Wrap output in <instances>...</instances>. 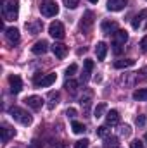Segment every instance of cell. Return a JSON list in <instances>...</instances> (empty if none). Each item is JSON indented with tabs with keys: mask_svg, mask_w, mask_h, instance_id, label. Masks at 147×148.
Segmentation results:
<instances>
[{
	"mask_svg": "<svg viewBox=\"0 0 147 148\" xmlns=\"http://www.w3.org/2000/svg\"><path fill=\"white\" fill-rule=\"evenodd\" d=\"M19 12V0H3V19L14 21Z\"/></svg>",
	"mask_w": 147,
	"mask_h": 148,
	"instance_id": "1",
	"label": "cell"
},
{
	"mask_svg": "<svg viewBox=\"0 0 147 148\" xmlns=\"http://www.w3.org/2000/svg\"><path fill=\"white\" fill-rule=\"evenodd\" d=\"M9 114H10L19 124H23V126H30V124L33 122V117L24 110V109H21V107H12V109L9 110Z\"/></svg>",
	"mask_w": 147,
	"mask_h": 148,
	"instance_id": "2",
	"label": "cell"
},
{
	"mask_svg": "<svg viewBox=\"0 0 147 148\" xmlns=\"http://www.w3.org/2000/svg\"><path fill=\"white\" fill-rule=\"evenodd\" d=\"M40 12H42V16H45V17H54V16H57V12H59V5H57L54 0H43L42 5H40Z\"/></svg>",
	"mask_w": 147,
	"mask_h": 148,
	"instance_id": "3",
	"label": "cell"
},
{
	"mask_svg": "<svg viewBox=\"0 0 147 148\" xmlns=\"http://www.w3.org/2000/svg\"><path fill=\"white\" fill-rule=\"evenodd\" d=\"M55 79H57V76L54 73L50 74H40L38 73L37 76H35V86H38V88H47V86H52L54 83H55Z\"/></svg>",
	"mask_w": 147,
	"mask_h": 148,
	"instance_id": "4",
	"label": "cell"
},
{
	"mask_svg": "<svg viewBox=\"0 0 147 148\" xmlns=\"http://www.w3.org/2000/svg\"><path fill=\"white\" fill-rule=\"evenodd\" d=\"M49 35L54 36L55 40H62V38H64V24H62L61 21L50 23V26H49Z\"/></svg>",
	"mask_w": 147,
	"mask_h": 148,
	"instance_id": "5",
	"label": "cell"
},
{
	"mask_svg": "<svg viewBox=\"0 0 147 148\" xmlns=\"http://www.w3.org/2000/svg\"><path fill=\"white\" fill-rule=\"evenodd\" d=\"M5 38H7V41H9L10 45L19 43V40H21L19 29H17V28H7V29H5Z\"/></svg>",
	"mask_w": 147,
	"mask_h": 148,
	"instance_id": "6",
	"label": "cell"
},
{
	"mask_svg": "<svg viewBox=\"0 0 147 148\" xmlns=\"http://www.w3.org/2000/svg\"><path fill=\"white\" fill-rule=\"evenodd\" d=\"M24 102H26V105H28L30 109H33V110L42 109V105H43V98L38 97V95H31V97H28Z\"/></svg>",
	"mask_w": 147,
	"mask_h": 148,
	"instance_id": "7",
	"label": "cell"
},
{
	"mask_svg": "<svg viewBox=\"0 0 147 148\" xmlns=\"http://www.w3.org/2000/svg\"><path fill=\"white\" fill-rule=\"evenodd\" d=\"M50 48H52V53H54L57 59H64V57L68 55V47H66L64 43H54Z\"/></svg>",
	"mask_w": 147,
	"mask_h": 148,
	"instance_id": "8",
	"label": "cell"
},
{
	"mask_svg": "<svg viewBox=\"0 0 147 148\" xmlns=\"http://www.w3.org/2000/svg\"><path fill=\"white\" fill-rule=\"evenodd\" d=\"M9 84H10V91H12V93H19V91L23 90V81H21V77L16 76V74H12V76L9 77Z\"/></svg>",
	"mask_w": 147,
	"mask_h": 148,
	"instance_id": "9",
	"label": "cell"
},
{
	"mask_svg": "<svg viewBox=\"0 0 147 148\" xmlns=\"http://www.w3.org/2000/svg\"><path fill=\"white\" fill-rule=\"evenodd\" d=\"M92 24H94V14H92V12H85L83 19H81V23H80V29H81V31H88V29L92 28Z\"/></svg>",
	"mask_w": 147,
	"mask_h": 148,
	"instance_id": "10",
	"label": "cell"
},
{
	"mask_svg": "<svg viewBox=\"0 0 147 148\" xmlns=\"http://www.w3.org/2000/svg\"><path fill=\"white\" fill-rule=\"evenodd\" d=\"M128 0H107V9L112 12H118V10H123L126 7Z\"/></svg>",
	"mask_w": 147,
	"mask_h": 148,
	"instance_id": "11",
	"label": "cell"
},
{
	"mask_svg": "<svg viewBox=\"0 0 147 148\" xmlns=\"http://www.w3.org/2000/svg\"><path fill=\"white\" fill-rule=\"evenodd\" d=\"M49 50V43L45 41V40H40V41H37L33 47H31V52L35 53V55H42V53H45Z\"/></svg>",
	"mask_w": 147,
	"mask_h": 148,
	"instance_id": "12",
	"label": "cell"
},
{
	"mask_svg": "<svg viewBox=\"0 0 147 148\" xmlns=\"http://www.w3.org/2000/svg\"><path fill=\"white\" fill-rule=\"evenodd\" d=\"M101 29H102V33H106V35H114L116 31H118V24L114 23V21H104L102 24H101Z\"/></svg>",
	"mask_w": 147,
	"mask_h": 148,
	"instance_id": "13",
	"label": "cell"
},
{
	"mask_svg": "<svg viewBox=\"0 0 147 148\" xmlns=\"http://www.w3.org/2000/svg\"><path fill=\"white\" fill-rule=\"evenodd\" d=\"M95 55H97L99 60H104V59H106V55H107V45H106L104 41H99V43H97V47H95Z\"/></svg>",
	"mask_w": 147,
	"mask_h": 148,
	"instance_id": "14",
	"label": "cell"
},
{
	"mask_svg": "<svg viewBox=\"0 0 147 148\" xmlns=\"http://www.w3.org/2000/svg\"><path fill=\"white\" fill-rule=\"evenodd\" d=\"M0 131H2V141H3V143H7V141L16 134V129H12V127H10V126H7V124H3Z\"/></svg>",
	"mask_w": 147,
	"mask_h": 148,
	"instance_id": "15",
	"label": "cell"
},
{
	"mask_svg": "<svg viewBox=\"0 0 147 148\" xmlns=\"http://www.w3.org/2000/svg\"><path fill=\"white\" fill-rule=\"evenodd\" d=\"M106 122H107V126H116V124H119V112L109 110L106 114Z\"/></svg>",
	"mask_w": 147,
	"mask_h": 148,
	"instance_id": "16",
	"label": "cell"
},
{
	"mask_svg": "<svg viewBox=\"0 0 147 148\" xmlns=\"http://www.w3.org/2000/svg\"><path fill=\"white\" fill-rule=\"evenodd\" d=\"M114 41L119 43V45H125V43L128 41V33H126L125 29H118V31L114 33Z\"/></svg>",
	"mask_w": 147,
	"mask_h": 148,
	"instance_id": "17",
	"label": "cell"
},
{
	"mask_svg": "<svg viewBox=\"0 0 147 148\" xmlns=\"http://www.w3.org/2000/svg\"><path fill=\"white\" fill-rule=\"evenodd\" d=\"M135 66V60L133 59H123V60H116L114 62V67L116 69H126V67H132Z\"/></svg>",
	"mask_w": 147,
	"mask_h": 148,
	"instance_id": "18",
	"label": "cell"
},
{
	"mask_svg": "<svg viewBox=\"0 0 147 148\" xmlns=\"http://www.w3.org/2000/svg\"><path fill=\"white\" fill-rule=\"evenodd\" d=\"M133 98L139 102H147V88H139L133 91Z\"/></svg>",
	"mask_w": 147,
	"mask_h": 148,
	"instance_id": "19",
	"label": "cell"
},
{
	"mask_svg": "<svg viewBox=\"0 0 147 148\" xmlns=\"http://www.w3.org/2000/svg\"><path fill=\"white\" fill-rule=\"evenodd\" d=\"M26 29L31 35H37V33H40V29H42V23L40 21H37V23H26Z\"/></svg>",
	"mask_w": 147,
	"mask_h": 148,
	"instance_id": "20",
	"label": "cell"
},
{
	"mask_svg": "<svg viewBox=\"0 0 147 148\" xmlns=\"http://www.w3.org/2000/svg\"><path fill=\"white\" fill-rule=\"evenodd\" d=\"M104 148H119L118 138H114V136H107V138H104Z\"/></svg>",
	"mask_w": 147,
	"mask_h": 148,
	"instance_id": "21",
	"label": "cell"
},
{
	"mask_svg": "<svg viewBox=\"0 0 147 148\" xmlns=\"http://www.w3.org/2000/svg\"><path fill=\"white\" fill-rule=\"evenodd\" d=\"M49 98H50V102H49V109H54V107L59 103V102H57V100H59V93H57V91H50Z\"/></svg>",
	"mask_w": 147,
	"mask_h": 148,
	"instance_id": "22",
	"label": "cell"
},
{
	"mask_svg": "<svg viewBox=\"0 0 147 148\" xmlns=\"http://www.w3.org/2000/svg\"><path fill=\"white\" fill-rule=\"evenodd\" d=\"M71 129H73V133H76V134H81V133H85V126H83L81 122H78V121H73V124H71Z\"/></svg>",
	"mask_w": 147,
	"mask_h": 148,
	"instance_id": "23",
	"label": "cell"
},
{
	"mask_svg": "<svg viewBox=\"0 0 147 148\" xmlns=\"http://www.w3.org/2000/svg\"><path fill=\"white\" fill-rule=\"evenodd\" d=\"M147 16V10H144L140 16H137V17H133V21H132V26H133V29H139L140 28V24H142V17Z\"/></svg>",
	"mask_w": 147,
	"mask_h": 148,
	"instance_id": "24",
	"label": "cell"
},
{
	"mask_svg": "<svg viewBox=\"0 0 147 148\" xmlns=\"http://www.w3.org/2000/svg\"><path fill=\"white\" fill-rule=\"evenodd\" d=\"M76 86H78V83H76V81H73V79H68V81L64 83V88H66L68 91H71V93H74V91H76Z\"/></svg>",
	"mask_w": 147,
	"mask_h": 148,
	"instance_id": "25",
	"label": "cell"
},
{
	"mask_svg": "<svg viewBox=\"0 0 147 148\" xmlns=\"http://www.w3.org/2000/svg\"><path fill=\"white\" fill-rule=\"evenodd\" d=\"M106 112V103H99L97 107H95V110H94V117H102V114Z\"/></svg>",
	"mask_w": 147,
	"mask_h": 148,
	"instance_id": "26",
	"label": "cell"
},
{
	"mask_svg": "<svg viewBox=\"0 0 147 148\" xmlns=\"http://www.w3.org/2000/svg\"><path fill=\"white\" fill-rule=\"evenodd\" d=\"M97 136H101V138H107V136H109V129H107V126H101V127H97Z\"/></svg>",
	"mask_w": 147,
	"mask_h": 148,
	"instance_id": "27",
	"label": "cell"
},
{
	"mask_svg": "<svg viewBox=\"0 0 147 148\" xmlns=\"http://www.w3.org/2000/svg\"><path fill=\"white\" fill-rule=\"evenodd\" d=\"M119 134H121V136H125V138H126V136H130V134H132V127H130L128 124L121 126V127H119Z\"/></svg>",
	"mask_w": 147,
	"mask_h": 148,
	"instance_id": "28",
	"label": "cell"
},
{
	"mask_svg": "<svg viewBox=\"0 0 147 148\" xmlns=\"http://www.w3.org/2000/svg\"><path fill=\"white\" fill-rule=\"evenodd\" d=\"M135 122H137V126H140V127L146 126L147 124V115H139V117L135 119Z\"/></svg>",
	"mask_w": 147,
	"mask_h": 148,
	"instance_id": "29",
	"label": "cell"
},
{
	"mask_svg": "<svg viewBox=\"0 0 147 148\" xmlns=\"http://www.w3.org/2000/svg\"><path fill=\"white\" fill-rule=\"evenodd\" d=\"M74 148H88V140H78L74 143Z\"/></svg>",
	"mask_w": 147,
	"mask_h": 148,
	"instance_id": "30",
	"label": "cell"
},
{
	"mask_svg": "<svg viewBox=\"0 0 147 148\" xmlns=\"http://www.w3.org/2000/svg\"><path fill=\"white\" fill-rule=\"evenodd\" d=\"M76 71H78V66H76V64H71V66L66 69V74H68V77H71V76H73Z\"/></svg>",
	"mask_w": 147,
	"mask_h": 148,
	"instance_id": "31",
	"label": "cell"
},
{
	"mask_svg": "<svg viewBox=\"0 0 147 148\" xmlns=\"http://www.w3.org/2000/svg\"><path fill=\"white\" fill-rule=\"evenodd\" d=\"M64 2H66V7H68V9H76L80 0H64Z\"/></svg>",
	"mask_w": 147,
	"mask_h": 148,
	"instance_id": "32",
	"label": "cell"
},
{
	"mask_svg": "<svg viewBox=\"0 0 147 148\" xmlns=\"http://www.w3.org/2000/svg\"><path fill=\"white\" fill-rule=\"evenodd\" d=\"M130 148H144V143H142L140 140H133V141L130 143Z\"/></svg>",
	"mask_w": 147,
	"mask_h": 148,
	"instance_id": "33",
	"label": "cell"
},
{
	"mask_svg": "<svg viewBox=\"0 0 147 148\" xmlns=\"http://www.w3.org/2000/svg\"><path fill=\"white\" fill-rule=\"evenodd\" d=\"M121 47H123V45H119V43L114 41V43H112V50H114V53H121V50H123Z\"/></svg>",
	"mask_w": 147,
	"mask_h": 148,
	"instance_id": "34",
	"label": "cell"
},
{
	"mask_svg": "<svg viewBox=\"0 0 147 148\" xmlns=\"http://www.w3.org/2000/svg\"><path fill=\"white\" fill-rule=\"evenodd\" d=\"M66 115H68V117H71V119H74V117H76V109H73V107H71V109H68V110H66Z\"/></svg>",
	"mask_w": 147,
	"mask_h": 148,
	"instance_id": "35",
	"label": "cell"
},
{
	"mask_svg": "<svg viewBox=\"0 0 147 148\" xmlns=\"http://www.w3.org/2000/svg\"><path fill=\"white\" fill-rule=\"evenodd\" d=\"M140 47H142V50H144V52H147V35L140 40Z\"/></svg>",
	"mask_w": 147,
	"mask_h": 148,
	"instance_id": "36",
	"label": "cell"
},
{
	"mask_svg": "<svg viewBox=\"0 0 147 148\" xmlns=\"http://www.w3.org/2000/svg\"><path fill=\"white\" fill-rule=\"evenodd\" d=\"M31 148H40V145H38V141H33V143H31Z\"/></svg>",
	"mask_w": 147,
	"mask_h": 148,
	"instance_id": "37",
	"label": "cell"
},
{
	"mask_svg": "<svg viewBox=\"0 0 147 148\" xmlns=\"http://www.w3.org/2000/svg\"><path fill=\"white\" fill-rule=\"evenodd\" d=\"M88 2H92V3H97V2H99V0H88Z\"/></svg>",
	"mask_w": 147,
	"mask_h": 148,
	"instance_id": "38",
	"label": "cell"
},
{
	"mask_svg": "<svg viewBox=\"0 0 147 148\" xmlns=\"http://www.w3.org/2000/svg\"><path fill=\"white\" fill-rule=\"evenodd\" d=\"M144 138H146V141H147V133H146V136H144Z\"/></svg>",
	"mask_w": 147,
	"mask_h": 148,
	"instance_id": "39",
	"label": "cell"
}]
</instances>
